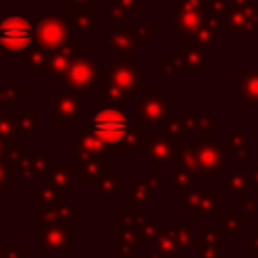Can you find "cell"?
Instances as JSON below:
<instances>
[{"instance_id":"obj_2","label":"cell","mask_w":258,"mask_h":258,"mask_svg":"<svg viewBox=\"0 0 258 258\" xmlns=\"http://www.w3.org/2000/svg\"><path fill=\"white\" fill-rule=\"evenodd\" d=\"M30 40H32V26L28 20L20 16H12L0 22V42L6 48L18 50L26 46Z\"/></svg>"},{"instance_id":"obj_1","label":"cell","mask_w":258,"mask_h":258,"mask_svg":"<svg viewBox=\"0 0 258 258\" xmlns=\"http://www.w3.org/2000/svg\"><path fill=\"white\" fill-rule=\"evenodd\" d=\"M93 129L105 141H119L127 133V119L117 109H105L93 117Z\"/></svg>"}]
</instances>
